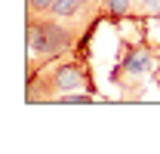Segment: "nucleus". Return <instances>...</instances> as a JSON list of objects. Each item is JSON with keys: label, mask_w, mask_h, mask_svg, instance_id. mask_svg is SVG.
I'll list each match as a JSON object with an SVG mask.
<instances>
[{"label": "nucleus", "mask_w": 160, "mask_h": 154, "mask_svg": "<svg viewBox=\"0 0 160 154\" xmlns=\"http://www.w3.org/2000/svg\"><path fill=\"white\" fill-rule=\"evenodd\" d=\"M71 93H92V77L89 68L80 62V59H52L46 65H40L37 74H28V90L25 99L34 105H59L65 96Z\"/></svg>", "instance_id": "1"}, {"label": "nucleus", "mask_w": 160, "mask_h": 154, "mask_svg": "<svg viewBox=\"0 0 160 154\" xmlns=\"http://www.w3.org/2000/svg\"><path fill=\"white\" fill-rule=\"evenodd\" d=\"M80 43V31L56 19L52 13H28L25 19V49H28V71L34 65H46L52 59L71 56Z\"/></svg>", "instance_id": "2"}, {"label": "nucleus", "mask_w": 160, "mask_h": 154, "mask_svg": "<svg viewBox=\"0 0 160 154\" xmlns=\"http://www.w3.org/2000/svg\"><path fill=\"white\" fill-rule=\"evenodd\" d=\"M154 65H157V49H154V46H148L145 40H139V43H132V46H126V49H123L120 65L114 68V80H117L120 86H123V80L136 83V80H142V77L148 74Z\"/></svg>", "instance_id": "3"}, {"label": "nucleus", "mask_w": 160, "mask_h": 154, "mask_svg": "<svg viewBox=\"0 0 160 154\" xmlns=\"http://www.w3.org/2000/svg\"><path fill=\"white\" fill-rule=\"evenodd\" d=\"M49 13L65 25H71L74 31L86 34L92 28V22L102 16V0H56V6Z\"/></svg>", "instance_id": "4"}, {"label": "nucleus", "mask_w": 160, "mask_h": 154, "mask_svg": "<svg viewBox=\"0 0 160 154\" xmlns=\"http://www.w3.org/2000/svg\"><path fill=\"white\" fill-rule=\"evenodd\" d=\"M136 0H102V19L123 22V19H136Z\"/></svg>", "instance_id": "5"}, {"label": "nucleus", "mask_w": 160, "mask_h": 154, "mask_svg": "<svg viewBox=\"0 0 160 154\" xmlns=\"http://www.w3.org/2000/svg\"><path fill=\"white\" fill-rule=\"evenodd\" d=\"M136 9L145 19H160V0H136Z\"/></svg>", "instance_id": "6"}, {"label": "nucleus", "mask_w": 160, "mask_h": 154, "mask_svg": "<svg viewBox=\"0 0 160 154\" xmlns=\"http://www.w3.org/2000/svg\"><path fill=\"white\" fill-rule=\"evenodd\" d=\"M56 0H28V13H49Z\"/></svg>", "instance_id": "7"}]
</instances>
